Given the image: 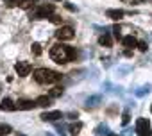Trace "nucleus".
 I'll use <instances>...</instances> for the list:
<instances>
[{
	"label": "nucleus",
	"mask_w": 152,
	"mask_h": 136,
	"mask_svg": "<svg viewBox=\"0 0 152 136\" xmlns=\"http://www.w3.org/2000/svg\"><path fill=\"white\" fill-rule=\"evenodd\" d=\"M48 56H50V59H52L54 63H57V64H66V63H70L72 59H75L77 52H75L73 47H68V45H64V43H56V45H52Z\"/></svg>",
	"instance_id": "nucleus-1"
},
{
	"label": "nucleus",
	"mask_w": 152,
	"mask_h": 136,
	"mask_svg": "<svg viewBox=\"0 0 152 136\" xmlns=\"http://www.w3.org/2000/svg\"><path fill=\"white\" fill-rule=\"evenodd\" d=\"M32 77L38 84H56L57 81H61V74L50 70V68H38V70H34Z\"/></svg>",
	"instance_id": "nucleus-2"
},
{
	"label": "nucleus",
	"mask_w": 152,
	"mask_h": 136,
	"mask_svg": "<svg viewBox=\"0 0 152 136\" xmlns=\"http://www.w3.org/2000/svg\"><path fill=\"white\" fill-rule=\"evenodd\" d=\"M50 15H54V6L52 4H41V6H36L29 13V18L31 20H41V18H48Z\"/></svg>",
	"instance_id": "nucleus-3"
},
{
	"label": "nucleus",
	"mask_w": 152,
	"mask_h": 136,
	"mask_svg": "<svg viewBox=\"0 0 152 136\" xmlns=\"http://www.w3.org/2000/svg\"><path fill=\"white\" fill-rule=\"evenodd\" d=\"M136 136H152V129H150V122L147 118H138L136 125H134Z\"/></svg>",
	"instance_id": "nucleus-4"
},
{
	"label": "nucleus",
	"mask_w": 152,
	"mask_h": 136,
	"mask_svg": "<svg viewBox=\"0 0 152 136\" xmlns=\"http://www.w3.org/2000/svg\"><path fill=\"white\" fill-rule=\"evenodd\" d=\"M73 36H75V31H73V27H70V25L59 27V29L56 31V38H57L59 41H70V39H73Z\"/></svg>",
	"instance_id": "nucleus-5"
},
{
	"label": "nucleus",
	"mask_w": 152,
	"mask_h": 136,
	"mask_svg": "<svg viewBox=\"0 0 152 136\" xmlns=\"http://www.w3.org/2000/svg\"><path fill=\"white\" fill-rule=\"evenodd\" d=\"M15 70H16L18 77H27V75L32 72V66H31V63H27V61H18V63L15 64Z\"/></svg>",
	"instance_id": "nucleus-6"
},
{
	"label": "nucleus",
	"mask_w": 152,
	"mask_h": 136,
	"mask_svg": "<svg viewBox=\"0 0 152 136\" xmlns=\"http://www.w3.org/2000/svg\"><path fill=\"white\" fill-rule=\"evenodd\" d=\"M64 115L61 113V111H45V113H41V120H45V122H57V120H61Z\"/></svg>",
	"instance_id": "nucleus-7"
},
{
	"label": "nucleus",
	"mask_w": 152,
	"mask_h": 136,
	"mask_svg": "<svg viewBox=\"0 0 152 136\" xmlns=\"http://www.w3.org/2000/svg\"><path fill=\"white\" fill-rule=\"evenodd\" d=\"M16 106H18V109H22V111H29V109H34L38 104H36V100H29V99H20L18 102H16Z\"/></svg>",
	"instance_id": "nucleus-8"
},
{
	"label": "nucleus",
	"mask_w": 152,
	"mask_h": 136,
	"mask_svg": "<svg viewBox=\"0 0 152 136\" xmlns=\"http://www.w3.org/2000/svg\"><path fill=\"white\" fill-rule=\"evenodd\" d=\"M106 16L111 18L113 22H120V20L125 16V11H122V9H107V11H106Z\"/></svg>",
	"instance_id": "nucleus-9"
},
{
	"label": "nucleus",
	"mask_w": 152,
	"mask_h": 136,
	"mask_svg": "<svg viewBox=\"0 0 152 136\" xmlns=\"http://www.w3.org/2000/svg\"><path fill=\"white\" fill-rule=\"evenodd\" d=\"M0 109H2V111H16L18 106H16V102H13L9 97H6V99H2V102H0Z\"/></svg>",
	"instance_id": "nucleus-10"
},
{
	"label": "nucleus",
	"mask_w": 152,
	"mask_h": 136,
	"mask_svg": "<svg viewBox=\"0 0 152 136\" xmlns=\"http://www.w3.org/2000/svg\"><path fill=\"white\" fill-rule=\"evenodd\" d=\"M122 45H124L125 48L132 50L134 47H138V39H136L134 36H124V38H122Z\"/></svg>",
	"instance_id": "nucleus-11"
},
{
	"label": "nucleus",
	"mask_w": 152,
	"mask_h": 136,
	"mask_svg": "<svg viewBox=\"0 0 152 136\" xmlns=\"http://www.w3.org/2000/svg\"><path fill=\"white\" fill-rule=\"evenodd\" d=\"M36 104L39 107H50L52 106V97L50 95H41V97L36 99Z\"/></svg>",
	"instance_id": "nucleus-12"
},
{
	"label": "nucleus",
	"mask_w": 152,
	"mask_h": 136,
	"mask_svg": "<svg viewBox=\"0 0 152 136\" xmlns=\"http://www.w3.org/2000/svg\"><path fill=\"white\" fill-rule=\"evenodd\" d=\"M99 43H100L102 47H113V38H111V34H109V32H104V34L99 38Z\"/></svg>",
	"instance_id": "nucleus-13"
},
{
	"label": "nucleus",
	"mask_w": 152,
	"mask_h": 136,
	"mask_svg": "<svg viewBox=\"0 0 152 136\" xmlns=\"http://www.w3.org/2000/svg\"><path fill=\"white\" fill-rule=\"evenodd\" d=\"M81 129H83V124H81V122H73V124H70L68 132H70L72 136H77V134L81 132Z\"/></svg>",
	"instance_id": "nucleus-14"
},
{
	"label": "nucleus",
	"mask_w": 152,
	"mask_h": 136,
	"mask_svg": "<svg viewBox=\"0 0 152 136\" xmlns=\"http://www.w3.org/2000/svg\"><path fill=\"white\" fill-rule=\"evenodd\" d=\"M63 91H64V90H63V86H54V88L50 90V93H48V95H50L52 99H56V97H61V95H63Z\"/></svg>",
	"instance_id": "nucleus-15"
},
{
	"label": "nucleus",
	"mask_w": 152,
	"mask_h": 136,
	"mask_svg": "<svg viewBox=\"0 0 152 136\" xmlns=\"http://www.w3.org/2000/svg\"><path fill=\"white\" fill-rule=\"evenodd\" d=\"M95 134H99V136H107V134H109V129H107V125L100 124V125L95 129Z\"/></svg>",
	"instance_id": "nucleus-16"
},
{
	"label": "nucleus",
	"mask_w": 152,
	"mask_h": 136,
	"mask_svg": "<svg viewBox=\"0 0 152 136\" xmlns=\"http://www.w3.org/2000/svg\"><path fill=\"white\" fill-rule=\"evenodd\" d=\"M9 132H13V127L9 124H0V136H6Z\"/></svg>",
	"instance_id": "nucleus-17"
},
{
	"label": "nucleus",
	"mask_w": 152,
	"mask_h": 136,
	"mask_svg": "<svg viewBox=\"0 0 152 136\" xmlns=\"http://www.w3.org/2000/svg\"><path fill=\"white\" fill-rule=\"evenodd\" d=\"M31 50H32V54H34V56H41V45H39V43H32Z\"/></svg>",
	"instance_id": "nucleus-18"
},
{
	"label": "nucleus",
	"mask_w": 152,
	"mask_h": 136,
	"mask_svg": "<svg viewBox=\"0 0 152 136\" xmlns=\"http://www.w3.org/2000/svg\"><path fill=\"white\" fill-rule=\"evenodd\" d=\"M25 2H27V0H9L7 6H9V7H16V6L22 7V4H25Z\"/></svg>",
	"instance_id": "nucleus-19"
},
{
	"label": "nucleus",
	"mask_w": 152,
	"mask_h": 136,
	"mask_svg": "<svg viewBox=\"0 0 152 136\" xmlns=\"http://www.w3.org/2000/svg\"><path fill=\"white\" fill-rule=\"evenodd\" d=\"M48 20H50L52 23H61V22H63V18H61V16H57V15H50V16H48Z\"/></svg>",
	"instance_id": "nucleus-20"
},
{
	"label": "nucleus",
	"mask_w": 152,
	"mask_h": 136,
	"mask_svg": "<svg viewBox=\"0 0 152 136\" xmlns=\"http://www.w3.org/2000/svg\"><path fill=\"white\" fill-rule=\"evenodd\" d=\"M129 120H131V116H129V111H125V113L122 115V124H124V125H127V124H129Z\"/></svg>",
	"instance_id": "nucleus-21"
},
{
	"label": "nucleus",
	"mask_w": 152,
	"mask_h": 136,
	"mask_svg": "<svg viewBox=\"0 0 152 136\" xmlns=\"http://www.w3.org/2000/svg\"><path fill=\"white\" fill-rule=\"evenodd\" d=\"M113 32H115V38H116V39H120V38H122V36H120V27H118V25H115V27H113Z\"/></svg>",
	"instance_id": "nucleus-22"
},
{
	"label": "nucleus",
	"mask_w": 152,
	"mask_h": 136,
	"mask_svg": "<svg viewBox=\"0 0 152 136\" xmlns=\"http://www.w3.org/2000/svg\"><path fill=\"white\" fill-rule=\"evenodd\" d=\"M138 48H140L141 52H145V50H147V43H138Z\"/></svg>",
	"instance_id": "nucleus-23"
},
{
	"label": "nucleus",
	"mask_w": 152,
	"mask_h": 136,
	"mask_svg": "<svg viewBox=\"0 0 152 136\" xmlns=\"http://www.w3.org/2000/svg\"><path fill=\"white\" fill-rule=\"evenodd\" d=\"M68 116H70L72 120H75V118H79V113H68Z\"/></svg>",
	"instance_id": "nucleus-24"
},
{
	"label": "nucleus",
	"mask_w": 152,
	"mask_h": 136,
	"mask_svg": "<svg viewBox=\"0 0 152 136\" xmlns=\"http://www.w3.org/2000/svg\"><path fill=\"white\" fill-rule=\"evenodd\" d=\"M64 6H66V9H68V11H75V7H73L72 4H64Z\"/></svg>",
	"instance_id": "nucleus-25"
},
{
	"label": "nucleus",
	"mask_w": 152,
	"mask_h": 136,
	"mask_svg": "<svg viewBox=\"0 0 152 136\" xmlns=\"http://www.w3.org/2000/svg\"><path fill=\"white\" fill-rule=\"evenodd\" d=\"M107 136H118V134H113V132H109V134H107Z\"/></svg>",
	"instance_id": "nucleus-26"
},
{
	"label": "nucleus",
	"mask_w": 152,
	"mask_h": 136,
	"mask_svg": "<svg viewBox=\"0 0 152 136\" xmlns=\"http://www.w3.org/2000/svg\"><path fill=\"white\" fill-rule=\"evenodd\" d=\"M52 2H63V0H52Z\"/></svg>",
	"instance_id": "nucleus-27"
},
{
	"label": "nucleus",
	"mask_w": 152,
	"mask_h": 136,
	"mask_svg": "<svg viewBox=\"0 0 152 136\" xmlns=\"http://www.w3.org/2000/svg\"><path fill=\"white\" fill-rule=\"evenodd\" d=\"M4 2H9V0H4Z\"/></svg>",
	"instance_id": "nucleus-28"
},
{
	"label": "nucleus",
	"mask_w": 152,
	"mask_h": 136,
	"mask_svg": "<svg viewBox=\"0 0 152 136\" xmlns=\"http://www.w3.org/2000/svg\"><path fill=\"white\" fill-rule=\"evenodd\" d=\"M150 111H152V107H150Z\"/></svg>",
	"instance_id": "nucleus-29"
}]
</instances>
